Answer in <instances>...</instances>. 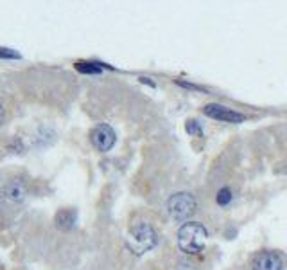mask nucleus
Instances as JSON below:
<instances>
[{"label": "nucleus", "instance_id": "f257e3e1", "mask_svg": "<svg viewBox=\"0 0 287 270\" xmlns=\"http://www.w3.org/2000/svg\"><path fill=\"white\" fill-rule=\"evenodd\" d=\"M209 230L197 222H187L178 230V247L185 254H199L204 249Z\"/></svg>", "mask_w": 287, "mask_h": 270}, {"label": "nucleus", "instance_id": "f03ea898", "mask_svg": "<svg viewBox=\"0 0 287 270\" xmlns=\"http://www.w3.org/2000/svg\"><path fill=\"white\" fill-rule=\"evenodd\" d=\"M158 243V236L154 232V229L146 222L135 223L130 229V236L126 240L128 249L137 256H142L149 252L151 249H154Z\"/></svg>", "mask_w": 287, "mask_h": 270}, {"label": "nucleus", "instance_id": "7ed1b4c3", "mask_svg": "<svg viewBox=\"0 0 287 270\" xmlns=\"http://www.w3.org/2000/svg\"><path fill=\"white\" fill-rule=\"evenodd\" d=\"M197 209V202L190 193H185V191H181V193H176L169 198L167 202V211H169V215L173 216L174 220L178 222H185L189 220L190 216L196 213Z\"/></svg>", "mask_w": 287, "mask_h": 270}, {"label": "nucleus", "instance_id": "20e7f679", "mask_svg": "<svg viewBox=\"0 0 287 270\" xmlns=\"http://www.w3.org/2000/svg\"><path fill=\"white\" fill-rule=\"evenodd\" d=\"M90 141L95 146V150L110 151L111 148L115 146L117 135H115V130L110 124H97V126L90 131Z\"/></svg>", "mask_w": 287, "mask_h": 270}, {"label": "nucleus", "instance_id": "39448f33", "mask_svg": "<svg viewBox=\"0 0 287 270\" xmlns=\"http://www.w3.org/2000/svg\"><path fill=\"white\" fill-rule=\"evenodd\" d=\"M203 114L207 117H212L216 121H223V123H233V124H239L242 123L246 117L239 112L232 110V108H226L223 105H217V103H210L203 108Z\"/></svg>", "mask_w": 287, "mask_h": 270}, {"label": "nucleus", "instance_id": "423d86ee", "mask_svg": "<svg viewBox=\"0 0 287 270\" xmlns=\"http://www.w3.org/2000/svg\"><path fill=\"white\" fill-rule=\"evenodd\" d=\"M2 196L9 204L24 202L25 196H27V184L24 182V179H11L2 187Z\"/></svg>", "mask_w": 287, "mask_h": 270}, {"label": "nucleus", "instance_id": "0eeeda50", "mask_svg": "<svg viewBox=\"0 0 287 270\" xmlns=\"http://www.w3.org/2000/svg\"><path fill=\"white\" fill-rule=\"evenodd\" d=\"M253 270H282V259L275 252H259L252 261Z\"/></svg>", "mask_w": 287, "mask_h": 270}, {"label": "nucleus", "instance_id": "6e6552de", "mask_svg": "<svg viewBox=\"0 0 287 270\" xmlns=\"http://www.w3.org/2000/svg\"><path fill=\"white\" fill-rule=\"evenodd\" d=\"M77 222V211L75 209H61L56 213L54 223L59 230H70Z\"/></svg>", "mask_w": 287, "mask_h": 270}, {"label": "nucleus", "instance_id": "1a4fd4ad", "mask_svg": "<svg viewBox=\"0 0 287 270\" xmlns=\"http://www.w3.org/2000/svg\"><path fill=\"white\" fill-rule=\"evenodd\" d=\"M75 71H79L81 74H101L102 67L101 63H94V61H77Z\"/></svg>", "mask_w": 287, "mask_h": 270}, {"label": "nucleus", "instance_id": "9d476101", "mask_svg": "<svg viewBox=\"0 0 287 270\" xmlns=\"http://www.w3.org/2000/svg\"><path fill=\"white\" fill-rule=\"evenodd\" d=\"M230 202H232V191L228 187L219 189V193H217V204L219 206H228Z\"/></svg>", "mask_w": 287, "mask_h": 270}, {"label": "nucleus", "instance_id": "9b49d317", "mask_svg": "<svg viewBox=\"0 0 287 270\" xmlns=\"http://www.w3.org/2000/svg\"><path fill=\"white\" fill-rule=\"evenodd\" d=\"M185 131L189 135H197V137H201V128H199V123H197L196 119H190L185 123Z\"/></svg>", "mask_w": 287, "mask_h": 270}, {"label": "nucleus", "instance_id": "f8f14e48", "mask_svg": "<svg viewBox=\"0 0 287 270\" xmlns=\"http://www.w3.org/2000/svg\"><path fill=\"white\" fill-rule=\"evenodd\" d=\"M0 60H20V54L13 49L0 47Z\"/></svg>", "mask_w": 287, "mask_h": 270}, {"label": "nucleus", "instance_id": "ddd939ff", "mask_svg": "<svg viewBox=\"0 0 287 270\" xmlns=\"http://www.w3.org/2000/svg\"><path fill=\"white\" fill-rule=\"evenodd\" d=\"M178 83H180L181 87L190 88V90H203V88H201V87H197V85H192V83H185V81H178Z\"/></svg>", "mask_w": 287, "mask_h": 270}, {"label": "nucleus", "instance_id": "4468645a", "mask_svg": "<svg viewBox=\"0 0 287 270\" xmlns=\"http://www.w3.org/2000/svg\"><path fill=\"white\" fill-rule=\"evenodd\" d=\"M6 123V108L0 105V126Z\"/></svg>", "mask_w": 287, "mask_h": 270}, {"label": "nucleus", "instance_id": "2eb2a0df", "mask_svg": "<svg viewBox=\"0 0 287 270\" xmlns=\"http://www.w3.org/2000/svg\"><path fill=\"white\" fill-rule=\"evenodd\" d=\"M140 81H142V83H147V85H151V87H154V83L149 80V78H140Z\"/></svg>", "mask_w": 287, "mask_h": 270}]
</instances>
